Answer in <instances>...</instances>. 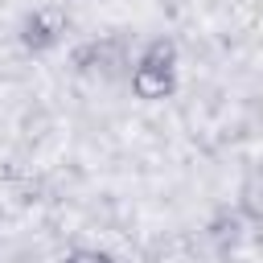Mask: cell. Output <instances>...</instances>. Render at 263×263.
I'll list each match as a JSON object with an SVG mask.
<instances>
[{"label":"cell","mask_w":263,"mask_h":263,"mask_svg":"<svg viewBox=\"0 0 263 263\" xmlns=\"http://www.w3.org/2000/svg\"><path fill=\"white\" fill-rule=\"evenodd\" d=\"M66 29H70L66 8H62V4H41V8H33V12L25 16V25H21V45L33 49V53H45V49H53V45L66 37Z\"/></svg>","instance_id":"2"},{"label":"cell","mask_w":263,"mask_h":263,"mask_svg":"<svg viewBox=\"0 0 263 263\" xmlns=\"http://www.w3.org/2000/svg\"><path fill=\"white\" fill-rule=\"evenodd\" d=\"M177 90V45L168 37H152L132 66V95L144 103H160Z\"/></svg>","instance_id":"1"},{"label":"cell","mask_w":263,"mask_h":263,"mask_svg":"<svg viewBox=\"0 0 263 263\" xmlns=\"http://www.w3.org/2000/svg\"><path fill=\"white\" fill-rule=\"evenodd\" d=\"M66 263H115L107 251H95V247H78V251H70L66 255Z\"/></svg>","instance_id":"3"}]
</instances>
